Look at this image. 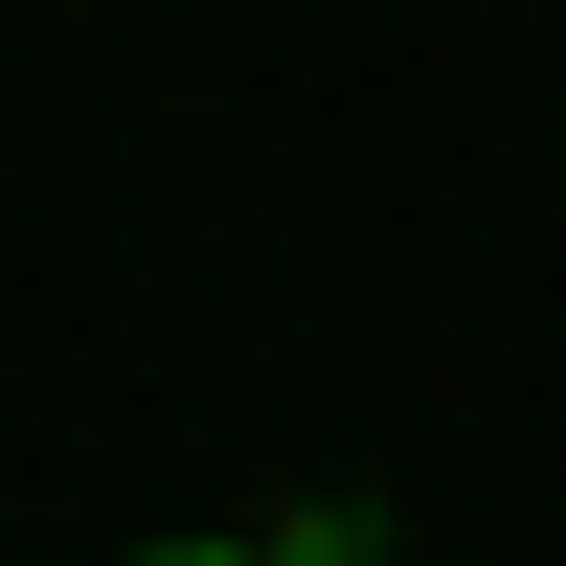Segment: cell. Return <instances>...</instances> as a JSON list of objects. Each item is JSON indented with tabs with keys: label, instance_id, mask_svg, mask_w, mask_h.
<instances>
[{
	"label": "cell",
	"instance_id": "cell-1",
	"mask_svg": "<svg viewBox=\"0 0 566 566\" xmlns=\"http://www.w3.org/2000/svg\"><path fill=\"white\" fill-rule=\"evenodd\" d=\"M272 566H386V522H272Z\"/></svg>",
	"mask_w": 566,
	"mask_h": 566
},
{
	"label": "cell",
	"instance_id": "cell-2",
	"mask_svg": "<svg viewBox=\"0 0 566 566\" xmlns=\"http://www.w3.org/2000/svg\"><path fill=\"white\" fill-rule=\"evenodd\" d=\"M136 566H272V544H136Z\"/></svg>",
	"mask_w": 566,
	"mask_h": 566
}]
</instances>
